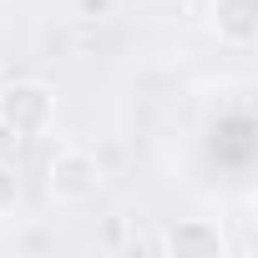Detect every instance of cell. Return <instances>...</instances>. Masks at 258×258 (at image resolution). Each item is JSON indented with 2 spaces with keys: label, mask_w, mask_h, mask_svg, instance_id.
Here are the masks:
<instances>
[{
  "label": "cell",
  "mask_w": 258,
  "mask_h": 258,
  "mask_svg": "<svg viewBox=\"0 0 258 258\" xmlns=\"http://www.w3.org/2000/svg\"><path fill=\"white\" fill-rule=\"evenodd\" d=\"M56 126V91L46 81H6L0 86V132L6 137H46Z\"/></svg>",
  "instance_id": "1"
},
{
  "label": "cell",
  "mask_w": 258,
  "mask_h": 258,
  "mask_svg": "<svg viewBox=\"0 0 258 258\" xmlns=\"http://www.w3.org/2000/svg\"><path fill=\"white\" fill-rule=\"evenodd\" d=\"M106 172H101V157L86 152V147H61L51 162H46V198L56 208H81L101 192Z\"/></svg>",
  "instance_id": "2"
},
{
  "label": "cell",
  "mask_w": 258,
  "mask_h": 258,
  "mask_svg": "<svg viewBox=\"0 0 258 258\" xmlns=\"http://www.w3.org/2000/svg\"><path fill=\"white\" fill-rule=\"evenodd\" d=\"M157 248L172 258H218L228 248V238H223V223H213V218H177L157 233Z\"/></svg>",
  "instance_id": "3"
},
{
  "label": "cell",
  "mask_w": 258,
  "mask_h": 258,
  "mask_svg": "<svg viewBox=\"0 0 258 258\" xmlns=\"http://www.w3.org/2000/svg\"><path fill=\"white\" fill-rule=\"evenodd\" d=\"M208 31L223 46L248 51L253 36H258V0H213L208 6Z\"/></svg>",
  "instance_id": "4"
},
{
  "label": "cell",
  "mask_w": 258,
  "mask_h": 258,
  "mask_svg": "<svg viewBox=\"0 0 258 258\" xmlns=\"http://www.w3.org/2000/svg\"><path fill=\"white\" fill-rule=\"evenodd\" d=\"M21 198H26V187H21L16 167H11V162H0V223H6V218H16Z\"/></svg>",
  "instance_id": "5"
},
{
  "label": "cell",
  "mask_w": 258,
  "mask_h": 258,
  "mask_svg": "<svg viewBox=\"0 0 258 258\" xmlns=\"http://www.w3.org/2000/svg\"><path fill=\"white\" fill-rule=\"evenodd\" d=\"M81 11L86 16H101V11H111V0H81Z\"/></svg>",
  "instance_id": "6"
}]
</instances>
